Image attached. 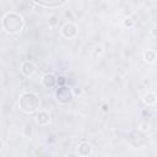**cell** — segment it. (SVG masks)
<instances>
[{
    "label": "cell",
    "mask_w": 157,
    "mask_h": 157,
    "mask_svg": "<svg viewBox=\"0 0 157 157\" xmlns=\"http://www.w3.org/2000/svg\"><path fill=\"white\" fill-rule=\"evenodd\" d=\"M25 26V21L20 13L9 12L2 17V28L10 34L18 33Z\"/></svg>",
    "instance_id": "obj_1"
},
{
    "label": "cell",
    "mask_w": 157,
    "mask_h": 157,
    "mask_svg": "<svg viewBox=\"0 0 157 157\" xmlns=\"http://www.w3.org/2000/svg\"><path fill=\"white\" fill-rule=\"evenodd\" d=\"M18 105H20V109L25 113H28V114L34 113L38 110V108L40 105L39 96L33 92H26L20 97Z\"/></svg>",
    "instance_id": "obj_2"
},
{
    "label": "cell",
    "mask_w": 157,
    "mask_h": 157,
    "mask_svg": "<svg viewBox=\"0 0 157 157\" xmlns=\"http://www.w3.org/2000/svg\"><path fill=\"white\" fill-rule=\"evenodd\" d=\"M74 98V92L71 88L66 87V86H59L55 91V99L60 103V104H67L72 101Z\"/></svg>",
    "instance_id": "obj_3"
},
{
    "label": "cell",
    "mask_w": 157,
    "mask_h": 157,
    "mask_svg": "<svg viewBox=\"0 0 157 157\" xmlns=\"http://www.w3.org/2000/svg\"><path fill=\"white\" fill-rule=\"evenodd\" d=\"M61 34H63L66 39H74V38L77 37L78 29H77L76 25L69 22V23H65V25L63 26V28H61Z\"/></svg>",
    "instance_id": "obj_4"
},
{
    "label": "cell",
    "mask_w": 157,
    "mask_h": 157,
    "mask_svg": "<svg viewBox=\"0 0 157 157\" xmlns=\"http://www.w3.org/2000/svg\"><path fill=\"white\" fill-rule=\"evenodd\" d=\"M32 1L43 7H59L64 5L67 0H32Z\"/></svg>",
    "instance_id": "obj_5"
},
{
    "label": "cell",
    "mask_w": 157,
    "mask_h": 157,
    "mask_svg": "<svg viewBox=\"0 0 157 157\" xmlns=\"http://www.w3.org/2000/svg\"><path fill=\"white\" fill-rule=\"evenodd\" d=\"M42 82L45 88H54L58 85V77L54 74H45L42 78Z\"/></svg>",
    "instance_id": "obj_6"
},
{
    "label": "cell",
    "mask_w": 157,
    "mask_h": 157,
    "mask_svg": "<svg viewBox=\"0 0 157 157\" xmlns=\"http://www.w3.org/2000/svg\"><path fill=\"white\" fill-rule=\"evenodd\" d=\"M77 150H78V155H80V156H83V157L91 156L92 152H93V150H92V145H91L90 142H87V141H82V142H80Z\"/></svg>",
    "instance_id": "obj_7"
},
{
    "label": "cell",
    "mask_w": 157,
    "mask_h": 157,
    "mask_svg": "<svg viewBox=\"0 0 157 157\" xmlns=\"http://www.w3.org/2000/svg\"><path fill=\"white\" fill-rule=\"evenodd\" d=\"M36 65L32 63V61H25L22 63L21 65V72L25 75V76H32L34 72H36Z\"/></svg>",
    "instance_id": "obj_8"
},
{
    "label": "cell",
    "mask_w": 157,
    "mask_h": 157,
    "mask_svg": "<svg viewBox=\"0 0 157 157\" xmlns=\"http://www.w3.org/2000/svg\"><path fill=\"white\" fill-rule=\"evenodd\" d=\"M49 121H50V115H49V113H47L44 110L39 112L36 115V123L38 125H47Z\"/></svg>",
    "instance_id": "obj_9"
},
{
    "label": "cell",
    "mask_w": 157,
    "mask_h": 157,
    "mask_svg": "<svg viewBox=\"0 0 157 157\" xmlns=\"http://www.w3.org/2000/svg\"><path fill=\"white\" fill-rule=\"evenodd\" d=\"M156 101H157V97H156V94L152 93V92H150V93H147V94L144 96V102H145L147 105H153V104L156 103Z\"/></svg>",
    "instance_id": "obj_10"
},
{
    "label": "cell",
    "mask_w": 157,
    "mask_h": 157,
    "mask_svg": "<svg viewBox=\"0 0 157 157\" xmlns=\"http://www.w3.org/2000/svg\"><path fill=\"white\" fill-rule=\"evenodd\" d=\"M144 59H145V61H147V63H153V61L156 60V53H155L153 50H147V52H145V54H144Z\"/></svg>",
    "instance_id": "obj_11"
},
{
    "label": "cell",
    "mask_w": 157,
    "mask_h": 157,
    "mask_svg": "<svg viewBox=\"0 0 157 157\" xmlns=\"http://www.w3.org/2000/svg\"><path fill=\"white\" fill-rule=\"evenodd\" d=\"M124 26H125V27H128V28H131V27L134 26V21H132L131 18L126 17V18L124 20Z\"/></svg>",
    "instance_id": "obj_12"
},
{
    "label": "cell",
    "mask_w": 157,
    "mask_h": 157,
    "mask_svg": "<svg viewBox=\"0 0 157 157\" xmlns=\"http://www.w3.org/2000/svg\"><path fill=\"white\" fill-rule=\"evenodd\" d=\"M65 82H66V78L64 76L58 77V86H65Z\"/></svg>",
    "instance_id": "obj_13"
}]
</instances>
